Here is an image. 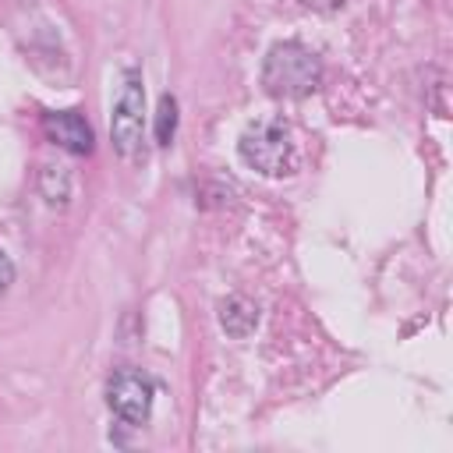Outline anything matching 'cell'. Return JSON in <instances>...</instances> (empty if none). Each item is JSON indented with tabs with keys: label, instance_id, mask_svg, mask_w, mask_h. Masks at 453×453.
<instances>
[{
	"label": "cell",
	"instance_id": "6da1fadb",
	"mask_svg": "<svg viewBox=\"0 0 453 453\" xmlns=\"http://www.w3.org/2000/svg\"><path fill=\"white\" fill-rule=\"evenodd\" d=\"M262 85L276 99H304L322 85V60L304 42H276L262 60Z\"/></svg>",
	"mask_w": 453,
	"mask_h": 453
},
{
	"label": "cell",
	"instance_id": "7a4b0ae2",
	"mask_svg": "<svg viewBox=\"0 0 453 453\" xmlns=\"http://www.w3.org/2000/svg\"><path fill=\"white\" fill-rule=\"evenodd\" d=\"M237 152H241L244 166L262 177H283L294 166V142H290V131L283 120H258V124L244 127Z\"/></svg>",
	"mask_w": 453,
	"mask_h": 453
},
{
	"label": "cell",
	"instance_id": "3957f363",
	"mask_svg": "<svg viewBox=\"0 0 453 453\" xmlns=\"http://www.w3.org/2000/svg\"><path fill=\"white\" fill-rule=\"evenodd\" d=\"M142 131H145V88H142L138 71H127L124 88H120L117 106H113V120H110L113 149L124 159H131L142 149Z\"/></svg>",
	"mask_w": 453,
	"mask_h": 453
},
{
	"label": "cell",
	"instance_id": "277c9868",
	"mask_svg": "<svg viewBox=\"0 0 453 453\" xmlns=\"http://www.w3.org/2000/svg\"><path fill=\"white\" fill-rule=\"evenodd\" d=\"M152 396L156 386L138 368H117L106 382V403L124 425H145L152 414Z\"/></svg>",
	"mask_w": 453,
	"mask_h": 453
},
{
	"label": "cell",
	"instance_id": "5b68a950",
	"mask_svg": "<svg viewBox=\"0 0 453 453\" xmlns=\"http://www.w3.org/2000/svg\"><path fill=\"white\" fill-rule=\"evenodd\" d=\"M42 131L53 145L74 152V156H85L92 152V127L88 120L78 113V110H60V113H46L42 117Z\"/></svg>",
	"mask_w": 453,
	"mask_h": 453
},
{
	"label": "cell",
	"instance_id": "8992f818",
	"mask_svg": "<svg viewBox=\"0 0 453 453\" xmlns=\"http://www.w3.org/2000/svg\"><path fill=\"white\" fill-rule=\"evenodd\" d=\"M219 326L234 336V340H244L255 326H258V308L255 301H248L244 294H230L219 301Z\"/></svg>",
	"mask_w": 453,
	"mask_h": 453
},
{
	"label": "cell",
	"instance_id": "52a82bcc",
	"mask_svg": "<svg viewBox=\"0 0 453 453\" xmlns=\"http://www.w3.org/2000/svg\"><path fill=\"white\" fill-rule=\"evenodd\" d=\"M39 191H42V198L50 205H67V198H71V173H67V166L46 163L39 170Z\"/></svg>",
	"mask_w": 453,
	"mask_h": 453
},
{
	"label": "cell",
	"instance_id": "ba28073f",
	"mask_svg": "<svg viewBox=\"0 0 453 453\" xmlns=\"http://www.w3.org/2000/svg\"><path fill=\"white\" fill-rule=\"evenodd\" d=\"M177 134V99L173 96H159V110H156V142L170 145Z\"/></svg>",
	"mask_w": 453,
	"mask_h": 453
},
{
	"label": "cell",
	"instance_id": "9c48e42d",
	"mask_svg": "<svg viewBox=\"0 0 453 453\" xmlns=\"http://www.w3.org/2000/svg\"><path fill=\"white\" fill-rule=\"evenodd\" d=\"M301 7H308V11H319V14H333V11H340V7H347L350 0H297Z\"/></svg>",
	"mask_w": 453,
	"mask_h": 453
},
{
	"label": "cell",
	"instance_id": "30bf717a",
	"mask_svg": "<svg viewBox=\"0 0 453 453\" xmlns=\"http://www.w3.org/2000/svg\"><path fill=\"white\" fill-rule=\"evenodd\" d=\"M14 283V262L4 255V248H0V297L7 294V287Z\"/></svg>",
	"mask_w": 453,
	"mask_h": 453
}]
</instances>
